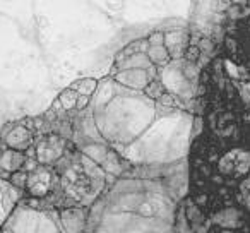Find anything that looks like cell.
I'll list each match as a JSON object with an SVG mask.
<instances>
[{
    "label": "cell",
    "instance_id": "18",
    "mask_svg": "<svg viewBox=\"0 0 250 233\" xmlns=\"http://www.w3.org/2000/svg\"><path fill=\"white\" fill-rule=\"evenodd\" d=\"M144 94H146L149 100L153 101H158L161 96H163L165 93H167V86L163 84V81H161V77H158V79H153L149 84H147L146 87H144L143 91Z\"/></svg>",
    "mask_w": 250,
    "mask_h": 233
},
{
    "label": "cell",
    "instance_id": "1",
    "mask_svg": "<svg viewBox=\"0 0 250 233\" xmlns=\"http://www.w3.org/2000/svg\"><path fill=\"white\" fill-rule=\"evenodd\" d=\"M194 111L202 130L188 151L187 199L204 233H250V124L226 100L211 64L201 69Z\"/></svg>",
    "mask_w": 250,
    "mask_h": 233
},
{
    "label": "cell",
    "instance_id": "17",
    "mask_svg": "<svg viewBox=\"0 0 250 233\" xmlns=\"http://www.w3.org/2000/svg\"><path fill=\"white\" fill-rule=\"evenodd\" d=\"M77 96H79V94H77L76 91H72V89H70V87H67V89H63L62 93L59 94V98H57V101H59L60 108H62L63 111H67V113H70V111L76 110Z\"/></svg>",
    "mask_w": 250,
    "mask_h": 233
},
{
    "label": "cell",
    "instance_id": "15",
    "mask_svg": "<svg viewBox=\"0 0 250 233\" xmlns=\"http://www.w3.org/2000/svg\"><path fill=\"white\" fill-rule=\"evenodd\" d=\"M69 87L72 91H76L79 96L91 98L98 87V81L93 79V77H84V79H79V81H76V83H72Z\"/></svg>",
    "mask_w": 250,
    "mask_h": 233
},
{
    "label": "cell",
    "instance_id": "7",
    "mask_svg": "<svg viewBox=\"0 0 250 233\" xmlns=\"http://www.w3.org/2000/svg\"><path fill=\"white\" fill-rule=\"evenodd\" d=\"M22 197H24V191L14 187L5 178H0V228L7 225L9 218L21 204Z\"/></svg>",
    "mask_w": 250,
    "mask_h": 233
},
{
    "label": "cell",
    "instance_id": "2",
    "mask_svg": "<svg viewBox=\"0 0 250 233\" xmlns=\"http://www.w3.org/2000/svg\"><path fill=\"white\" fill-rule=\"evenodd\" d=\"M219 55L226 62L250 74V14L236 21H223Z\"/></svg>",
    "mask_w": 250,
    "mask_h": 233
},
{
    "label": "cell",
    "instance_id": "12",
    "mask_svg": "<svg viewBox=\"0 0 250 233\" xmlns=\"http://www.w3.org/2000/svg\"><path fill=\"white\" fill-rule=\"evenodd\" d=\"M100 167H101V170L108 175V177L120 178L125 171L132 167V165H130L127 160H124V158H122L120 154L113 149V148H110V151L106 153V158H104V161L100 165Z\"/></svg>",
    "mask_w": 250,
    "mask_h": 233
},
{
    "label": "cell",
    "instance_id": "23",
    "mask_svg": "<svg viewBox=\"0 0 250 233\" xmlns=\"http://www.w3.org/2000/svg\"><path fill=\"white\" fill-rule=\"evenodd\" d=\"M0 233H2V228H0Z\"/></svg>",
    "mask_w": 250,
    "mask_h": 233
},
{
    "label": "cell",
    "instance_id": "5",
    "mask_svg": "<svg viewBox=\"0 0 250 233\" xmlns=\"http://www.w3.org/2000/svg\"><path fill=\"white\" fill-rule=\"evenodd\" d=\"M72 144V141L65 139L59 134H43L38 141L33 143L36 163L42 167H55L65 156Z\"/></svg>",
    "mask_w": 250,
    "mask_h": 233
},
{
    "label": "cell",
    "instance_id": "14",
    "mask_svg": "<svg viewBox=\"0 0 250 233\" xmlns=\"http://www.w3.org/2000/svg\"><path fill=\"white\" fill-rule=\"evenodd\" d=\"M149 50V43H147V38H143V40H136V42L129 43V45L125 46L124 50L115 55V65H120L122 62L129 59L132 55H137V53H147Z\"/></svg>",
    "mask_w": 250,
    "mask_h": 233
},
{
    "label": "cell",
    "instance_id": "6",
    "mask_svg": "<svg viewBox=\"0 0 250 233\" xmlns=\"http://www.w3.org/2000/svg\"><path fill=\"white\" fill-rule=\"evenodd\" d=\"M55 192H59V175L52 167L36 165L33 170L28 171L24 194H28L35 201H40V199H46Z\"/></svg>",
    "mask_w": 250,
    "mask_h": 233
},
{
    "label": "cell",
    "instance_id": "10",
    "mask_svg": "<svg viewBox=\"0 0 250 233\" xmlns=\"http://www.w3.org/2000/svg\"><path fill=\"white\" fill-rule=\"evenodd\" d=\"M188 45H190V35L187 31L175 29V31L165 33V48L168 50L171 60L184 59V53L188 48Z\"/></svg>",
    "mask_w": 250,
    "mask_h": 233
},
{
    "label": "cell",
    "instance_id": "13",
    "mask_svg": "<svg viewBox=\"0 0 250 233\" xmlns=\"http://www.w3.org/2000/svg\"><path fill=\"white\" fill-rule=\"evenodd\" d=\"M26 160L28 158H26L24 153H19V151H12L5 148V149L0 151V170L9 175H14L24 168Z\"/></svg>",
    "mask_w": 250,
    "mask_h": 233
},
{
    "label": "cell",
    "instance_id": "9",
    "mask_svg": "<svg viewBox=\"0 0 250 233\" xmlns=\"http://www.w3.org/2000/svg\"><path fill=\"white\" fill-rule=\"evenodd\" d=\"M89 208H67L59 211V221L63 233H84L87 228Z\"/></svg>",
    "mask_w": 250,
    "mask_h": 233
},
{
    "label": "cell",
    "instance_id": "21",
    "mask_svg": "<svg viewBox=\"0 0 250 233\" xmlns=\"http://www.w3.org/2000/svg\"><path fill=\"white\" fill-rule=\"evenodd\" d=\"M91 98L87 96H77V103H76V111H84L87 106H89Z\"/></svg>",
    "mask_w": 250,
    "mask_h": 233
},
{
    "label": "cell",
    "instance_id": "20",
    "mask_svg": "<svg viewBox=\"0 0 250 233\" xmlns=\"http://www.w3.org/2000/svg\"><path fill=\"white\" fill-rule=\"evenodd\" d=\"M147 43H149V46L165 45V33H153L151 36H147Z\"/></svg>",
    "mask_w": 250,
    "mask_h": 233
},
{
    "label": "cell",
    "instance_id": "16",
    "mask_svg": "<svg viewBox=\"0 0 250 233\" xmlns=\"http://www.w3.org/2000/svg\"><path fill=\"white\" fill-rule=\"evenodd\" d=\"M147 57H149L151 64H153L154 67H158V69L171 62L170 55H168V50L165 48V45H161V46H149V50H147Z\"/></svg>",
    "mask_w": 250,
    "mask_h": 233
},
{
    "label": "cell",
    "instance_id": "11",
    "mask_svg": "<svg viewBox=\"0 0 250 233\" xmlns=\"http://www.w3.org/2000/svg\"><path fill=\"white\" fill-rule=\"evenodd\" d=\"M113 81L130 87V89L144 91V87L153 79L149 77L147 70H120V72L113 74Z\"/></svg>",
    "mask_w": 250,
    "mask_h": 233
},
{
    "label": "cell",
    "instance_id": "19",
    "mask_svg": "<svg viewBox=\"0 0 250 233\" xmlns=\"http://www.w3.org/2000/svg\"><path fill=\"white\" fill-rule=\"evenodd\" d=\"M158 106H165L167 110H177V108H185L184 105L180 103V101L177 100V96H175L173 93H170V91H167V93L163 94V96L160 98V100L156 101Z\"/></svg>",
    "mask_w": 250,
    "mask_h": 233
},
{
    "label": "cell",
    "instance_id": "8",
    "mask_svg": "<svg viewBox=\"0 0 250 233\" xmlns=\"http://www.w3.org/2000/svg\"><path fill=\"white\" fill-rule=\"evenodd\" d=\"M2 141H4L5 148L12 151H19V153H26L29 148H33L35 143V134L29 127L26 126H9L2 132Z\"/></svg>",
    "mask_w": 250,
    "mask_h": 233
},
{
    "label": "cell",
    "instance_id": "22",
    "mask_svg": "<svg viewBox=\"0 0 250 233\" xmlns=\"http://www.w3.org/2000/svg\"><path fill=\"white\" fill-rule=\"evenodd\" d=\"M2 233H12V232L9 228H2Z\"/></svg>",
    "mask_w": 250,
    "mask_h": 233
},
{
    "label": "cell",
    "instance_id": "3",
    "mask_svg": "<svg viewBox=\"0 0 250 233\" xmlns=\"http://www.w3.org/2000/svg\"><path fill=\"white\" fill-rule=\"evenodd\" d=\"M214 67L226 100L231 103L240 119L250 124V74L242 70L238 76H231L226 69V60L223 57L214 60Z\"/></svg>",
    "mask_w": 250,
    "mask_h": 233
},
{
    "label": "cell",
    "instance_id": "4",
    "mask_svg": "<svg viewBox=\"0 0 250 233\" xmlns=\"http://www.w3.org/2000/svg\"><path fill=\"white\" fill-rule=\"evenodd\" d=\"M4 228H9L12 233H63L59 211L33 206H18Z\"/></svg>",
    "mask_w": 250,
    "mask_h": 233
}]
</instances>
